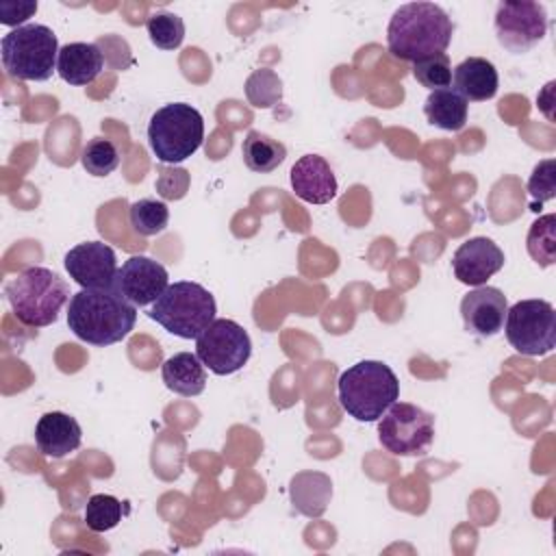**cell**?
<instances>
[{
	"label": "cell",
	"instance_id": "16",
	"mask_svg": "<svg viewBox=\"0 0 556 556\" xmlns=\"http://www.w3.org/2000/svg\"><path fill=\"white\" fill-rule=\"evenodd\" d=\"M291 187L295 195L311 204H328L337 195V178L330 163L319 154L300 156L291 172Z\"/></svg>",
	"mask_w": 556,
	"mask_h": 556
},
{
	"label": "cell",
	"instance_id": "4",
	"mask_svg": "<svg viewBox=\"0 0 556 556\" xmlns=\"http://www.w3.org/2000/svg\"><path fill=\"white\" fill-rule=\"evenodd\" d=\"M13 315L30 328H43L56 321L59 311L70 300L67 282L48 267H26L4 287Z\"/></svg>",
	"mask_w": 556,
	"mask_h": 556
},
{
	"label": "cell",
	"instance_id": "24",
	"mask_svg": "<svg viewBox=\"0 0 556 556\" xmlns=\"http://www.w3.org/2000/svg\"><path fill=\"white\" fill-rule=\"evenodd\" d=\"M128 219H130V226L137 235L154 237V235H159L167 228L169 208L161 200L143 198V200H137V202L130 204Z\"/></svg>",
	"mask_w": 556,
	"mask_h": 556
},
{
	"label": "cell",
	"instance_id": "11",
	"mask_svg": "<svg viewBox=\"0 0 556 556\" xmlns=\"http://www.w3.org/2000/svg\"><path fill=\"white\" fill-rule=\"evenodd\" d=\"M547 33V13L539 2H500L495 11V35L510 54L530 52Z\"/></svg>",
	"mask_w": 556,
	"mask_h": 556
},
{
	"label": "cell",
	"instance_id": "18",
	"mask_svg": "<svg viewBox=\"0 0 556 556\" xmlns=\"http://www.w3.org/2000/svg\"><path fill=\"white\" fill-rule=\"evenodd\" d=\"M500 76L495 65L482 56H469L460 61L452 72V89L467 102H484L497 93Z\"/></svg>",
	"mask_w": 556,
	"mask_h": 556
},
{
	"label": "cell",
	"instance_id": "3",
	"mask_svg": "<svg viewBox=\"0 0 556 556\" xmlns=\"http://www.w3.org/2000/svg\"><path fill=\"white\" fill-rule=\"evenodd\" d=\"M341 408L356 421H378L400 397V380L382 361H361L337 382Z\"/></svg>",
	"mask_w": 556,
	"mask_h": 556
},
{
	"label": "cell",
	"instance_id": "15",
	"mask_svg": "<svg viewBox=\"0 0 556 556\" xmlns=\"http://www.w3.org/2000/svg\"><path fill=\"white\" fill-rule=\"evenodd\" d=\"M508 302L497 287H476L460 302L465 330L476 337H493L504 328Z\"/></svg>",
	"mask_w": 556,
	"mask_h": 556
},
{
	"label": "cell",
	"instance_id": "8",
	"mask_svg": "<svg viewBox=\"0 0 556 556\" xmlns=\"http://www.w3.org/2000/svg\"><path fill=\"white\" fill-rule=\"evenodd\" d=\"M504 330L515 352L543 356L556 345V311L547 300H519L506 311Z\"/></svg>",
	"mask_w": 556,
	"mask_h": 556
},
{
	"label": "cell",
	"instance_id": "12",
	"mask_svg": "<svg viewBox=\"0 0 556 556\" xmlns=\"http://www.w3.org/2000/svg\"><path fill=\"white\" fill-rule=\"evenodd\" d=\"M65 269L83 289H111L119 267L111 245L102 241H85L65 254Z\"/></svg>",
	"mask_w": 556,
	"mask_h": 556
},
{
	"label": "cell",
	"instance_id": "20",
	"mask_svg": "<svg viewBox=\"0 0 556 556\" xmlns=\"http://www.w3.org/2000/svg\"><path fill=\"white\" fill-rule=\"evenodd\" d=\"M161 376L165 387L182 397H195L206 387V369L198 354L191 352L169 356L161 367Z\"/></svg>",
	"mask_w": 556,
	"mask_h": 556
},
{
	"label": "cell",
	"instance_id": "27",
	"mask_svg": "<svg viewBox=\"0 0 556 556\" xmlns=\"http://www.w3.org/2000/svg\"><path fill=\"white\" fill-rule=\"evenodd\" d=\"M122 521V502L109 493H96L87 500L85 523L91 532L113 530Z\"/></svg>",
	"mask_w": 556,
	"mask_h": 556
},
{
	"label": "cell",
	"instance_id": "30",
	"mask_svg": "<svg viewBox=\"0 0 556 556\" xmlns=\"http://www.w3.org/2000/svg\"><path fill=\"white\" fill-rule=\"evenodd\" d=\"M528 191L534 198L532 211H539L541 202H547L556 195V161L554 159H545L532 169L528 178Z\"/></svg>",
	"mask_w": 556,
	"mask_h": 556
},
{
	"label": "cell",
	"instance_id": "13",
	"mask_svg": "<svg viewBox=\"0 0 556 556\" xmlns=\"http://www.w3.org/2000/svg\"><path fill=\"white\" fill-rule=\"evenodd\" d=\"M169 276L167 269L143 254L130 256L124 261V265L117 269L115 276V289L135 306H148L159 300V295L167 289Z\"/></svg>",
	"mask_w": 556,
	"mask_h": 556
},
{
	"label": "cell",
	"instance_id": "5",
	"mask_svg": "<svg viewBox=\"0 0 556 556\" xmlns=\"http://www.w3.org/2000/svg\"><path fill=\"white\" fill-rule=\"evenodd\" d=\"M215 298L206 287L178 280L167 285L148 315L180 339H198L215 321Z\"/></svg>",
	"mask_w": 556,
	"mask_h": 556
},
{
	"label": "cell",
	"instance_id": "2",
	"mask_svg": "<svg viewBox=\"0 0 556 556\" xmlns=\"http://www.w3.org/2000/svg\"><path fill=\"white\" fill-rule=\"evenodd\" d=\"M452 17L434 2H406L389 20L387 46L395 59L419 61L447 50Z\"/></svg>",
	"mask_w": 556,
	"mask_h": 556
},
{
	"label": "cell",
	"instance_id": "28",
	"mask_svg": "<svg viewBox=\"0 0 556 556\" xmlns=\"http://www.w3.org/2000/svg\"><path fill=\"white\" fill-rule=\"evenodd\" d=\"M148 37L161 50H176L185 39V22L180 15L161 11L148 17Z\"/></svg>",
	"mask_w": 556,
	"mask_h": 556
},
{
	"label": "cell",
	"instance_id": "21",
	"mask_svg": "<svg viewBox=\"0 0 556 556\" xmlns=\"http://www.w3.org/2000/svg\"><path fill=\"white\" fill-rule=\"evenodd\" d=\"M293 508L306 517H321L332 497V482L321 471H300L291 478Z\"/></svg>",
	"mask_w": 556,
	"mask_h": 556
},
{
	"label": "cell",
	"instance_id": "17",
	"mask_svg": "<svg viewBox=\"0 0 556 556\" xmlns=\"http://www.w3.org/2000/svg\"><path fill=\"white\" fill-rule=\"evenodd\" d=\"M83 430L80 424L61 410H52L39 417L35 426L37 450L48 458H63L80 447Z\"/></svg>",
	"mask_w": 556,
	"mask_h": 556
},
{
	"label": "cell",
	"instance_id": "19",
	"mask_svg": "<svg viewBox=\"0 0 556 556\" xmlns=\"http://www.w3.org/2000/svg\"><path fill=\"white\" fill-rule=\"evenodd\" d=\"M102 70H104V54L96 43L74 41V43H65L59 50L56 72L65 83L74 87H85L93 83Z\"/></svg>",
	"mask_w": 556,
	"mask_h": 556
},
{
	"label": "cell",
	"instance_id": "9",
	"mask_svg": "<svg viewBox=\"0 0 556 556\" xmlns=\"http://www.w3.org/2000/svg\"><path fill=\"white\" fill-rule=\"evenodd\" d=\"M380 445L395 456H421L434 439V417L408 402H393L378 419Z\"/></svg>",
	"mask_w": 556,
	"mask_h": 556
},
{
	"label": "cell",
	"instance_id": "29",
	"mask_svg": "<svg viewBox=\"0 0 556 556\" xmlns=\"http://www.w3.org/2000/svg\"><path fill=\"white\" fill-rule=\"evenodd\" d=\"M413 76L419 85L437 91L452 85V63L445 52L419 59L413 63Z\"/></svg>",
	"mask_w": 556,
	"mask_h": 556
},
{
	"label": "cell",
	"instance_id": "14",
	"mask_svg": "<svg viewBox=\"0 0 556 556\" xmlns=\"http://www.w3.org/2000/svg\"><path fill=\"white\" fill-rule=\"evenodd\" d=\"M504 267V252L489 237H471L458 245L452 256V269L458 282L482 287Z\"/></svg>",
	"mask_w": 556,
	"mask_h": 556
},
{
	"label": "cell",
	"instance_id": "10",
	"mask_svg": "<svg viewBox=\"0 0 556 556\" xmlns=\"http://www.w3.org/2000/svg\"><path fill=\"white\" fill-rule=\"evenodd\" d=\"M195 354L217 376L239 371L252 354V341L243 326L232 319H215L198 339Z\"/></svg>",
	"mask_w": 556,
	"mask_h": 556
},
{
	"label": "cell",
	"instance_id": "26",
	"mask_svg": "<svg viewBox=\"0 0 556 556\" xmlns=\"http://www.w3.org/2000/svg\"><path fill=\"white\" fill-rule=\"evenodd\" d=\"M80 163L91 176H109L119 165V150L111 139L93 137L87 141V146L80 152Z\"/></svg>",
	"mask_w": 556,
	"mask_h": 556
},
{
	"label": "cell",
	"instance_id": "25",
	"mask_svg": "<svg viewBox=\"0 0 556 556\" xmlns=\"http://www.w3.org/2000/svg\"><path fill=\"white\" fill-rule=\"evenodd\" d=\"M528 254L543 267L552 265L556 261V215H543L539 217L530 230H528Z\"/></svg>",
	"mask_w": 556,
	"mask_h": 556
},
{
	"label": "cell",
	"instance_id": "6",
	"mask_svg": "<svg viewBox=\"0 0 556 556\" xmlns=\"http://www.w3.org/2000/svg\"><path fill=\"white\" fill-rule=\"evenodd\" d=\"M59 41L46 24H22L2 37L0 52L7 74L15 80H48L56 70Z\"/></svg>",
	"mask_w": 556,
	"mask_h": 556
},
{
	"label": "cell",
	"instance_id": "22",
	"mask_svg": "<svg viewBox=\"0 0 556 556\" xmlns=\"http://www.w3.org/2000/svg\"><path fill=\"white\" fill-rule=\"evenodd\" d=\"M469 102L454 89H437L424 102L426 119L443 130H460L467 124Z\"/></svg>",
	"mask_w": 556,
	"mask_h": 556
},
{
	"label": "cell",
	"instance_id": "23",
	"mask_svg": "<svg viewBox=\"0 0 556 556\" xmlns=\"http://www.w3.org/2000/svg\"><path fill=\"white\" fill-rule=\"evenodd\" d=\"M241 156L248 169L256 174H269L287 159V148L261 130H250L243 139Z\"/></svg>",
	"mask_w": 556,
	"mask_h": 556
},
{
	"label": "cell",
	"instance_id": "1",
	"mask_svg": "<svg viewBox=\"0 0 556 556\" xmlns=\"http://www.w3.org/2000/svg\"><path fill=\"white\" fill-rule=\"evenodd\" d=\"M137 321V306L115 287L80 289L70 298L67 326L85 343L106 348L130 334Z\"/></svg>",
	"mask_w": 556,
	"mask_h": 556
},
{
	"label": "cell",
	"instance_id": "7",
	"mask_svg": "<svg viewBox=\"0 0 556 556\" xmlns=\"http://www.w3.org/2000/svg\"><path fill=\"white\" fill-rule=\"evenodd\" d=\"M204 141V119L187 102H172L154 111L148 124V143L161 163L176 165L189 159Z\"/></svg>",
	"mask_w": 556,
	"mask_h": 556
}]
</instances>
